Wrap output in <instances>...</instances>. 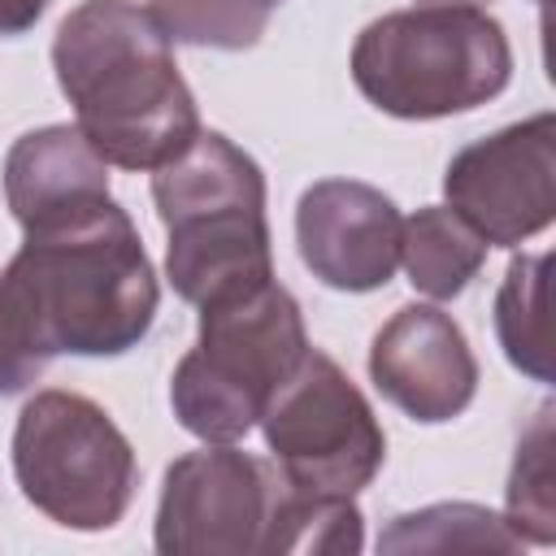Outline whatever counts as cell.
<instances>
[{
	"label": "cell",
	"mask_w": 556,
	"mask_h": 556,
	"mask_svg": "<svg viewBox=\"0 0 556 556\" xmlns=\"http://www.w3.org/2000/svg\"><path fill=\"white\" fill-rule=\"evenodd\" d=\"M504 526L521 543L547 547L556 539V491H552V404L521 430L513 473H508V508Z\"/></svg>",
	"instance_id": "cell-18"
},
{
	"label": "cell",
	"mask_w": 556,
	"mask_h": 556,
	"mask_svg": "<svg viewBox=\"0 0 556 556\" xmlns=\"http://www.w3.org/2000/svg\"><path fill=\"white\" fill-rule=\"evenodd\" d=\"M513 78L504 26L482 4H413L352 43V83L387 117L434 122L495 100Z\"/></svg>",
	"instance_id": "cell-4"
},
{
	"label": "cell",
	"mask_w": 556,
	"mask_h": 556,
	"mask_svg": "<svg viewBox=\"0 0 556 556\" xmlns=\"http://www.w3.org/2000/svg\"><path fill=\"white\" fill-rule=\"evenodd\" d=\"M369 378L404 417L439 426L473 404L478 356L452 313L439 304H404L369 343Z\"/></svg>",
	"instance_id": "cell-11"
},
{
	"label": "cell",
	"mask_w": 556,
	"mask_h": 556,
	"mask_svg": "<svg viewBox=\"0 0 556 556\" xmlns=\"http://www.w3.org/2000/svg\"><path fill=\"white\" fill-rule=\"evenodd\" d=\"M486 239L447 204H426L404 217L400 230V265L417 295L443 304L456 300L482 269Z\"/></svg>",
	"instance_id": "cell-13"
},
{
	"label": "cell",
	"mask_w": 556,
	"mask_h": 556,
	"mask_svg": "<svg viewBox=\"0 0 556 556\" xmlns=\"http://www.w3.org/2000/svg\"><path fill=\"white\" fill-rule=\"evenodd\" d=\"M13 478L48 521L113 530L139 486V460L117 421L78 391H35L13 426Z\"/></svg>",
	"instance_id": "cell-6"
},
{
	"label": "cell",
	"mask_w": 556,
	"mask_h": 556,
	"mask_svg": "<svg viewBox=\"0 0 556 556\" xmlns=\"http://www.w3.org/2000/svg\"><path fill=\"white\" fill-rule=\"evenodd\" d=\"M52 70L104 165L152 174L200 135L174 43L135 0L74 4L52 35Z\"/></svg>",
	"instance_id": "cell-2"
},
{
	"label": "cell",
	"mask_w": 556,
	"mask_h": 556,
	"mask_svg": "<svg viewBox=\"0 0 556 556\" xmlns=\"http://www.w3.org/2000/svg\"><path fill=\"white\" fill-rule=\"evenodd\" d=\"M256 426L282 482L304 495H356L387 460V434L374 404L321 348L300 356Z\"/></svg>",
	"instance_id": "cell-7"
},
{
	"label": "cell",
	"mask_w": 556,
	"mask_h": 556,
	"mask_svg": "<svg viewBox=\"0 0 556 556\" xmlns=\"http://www.w3.org/2000/svg\"><path fill=\"white\" fill-rule=\"evenodd\" d=\"M278 4L282 0H148V13L169 43L243 52L261 43Z\"/></svg>",
	"instance_id": "cell-17"
},
{
	"label": "cell",
	"mask_w": 556,
	"mask_h": 556,
	"mask_svg": "<svg viewBox=\"0 0 556 556\" xmlns=\"http://www.w3.org/2000/svg\"><path fill=\"white\" fill-rule=\"evenodd\" d=\"M365 547V517L352 495H304L282 482L265 556H352Z\"/></svg>",
	"instance_id": "cell-15"
},
{
	"label": "cell",
	"mask_w": 556,
	"mask_h": 556,
	"mask_svg": "<svg viewBox=\"0 0 556 556\" xmlns=\"http://www.w3.org/2000/svg\"><path fill=\"white\" fill-rule=\"evenodd\" d=\"M48 356H122L161 308V282L130 213L96 195L22 230L0 274Z\"/></svg>",
	"instance_id": "cell-1"
},
{
	"label": "cell",
	"mask_w": 556,
	"mask_h": 556,
	"mask_svg": "<svg viewBox=\"0 0 556 556\" xmlns=\"http://www.w3.org/2000/svg\"><path fill=\"white\" fill-rule=\"evenodd\" d=\"M152 204L165 226V274L187 304L208 308L274 278L265 174L222 130H200L152 169Z\"/></svg>",
	"instance_id": "cell-3"
},
{
	"label": "cell",
	"mask_w": 556,
	"mask_h": 556,
	"mask_svg": "<svg viewBox=\"0 0 556 556\" xmlns=\"http://www.w3.org/2000/svg\"><path fill=\"white\" fill-rule=\"evenodd\" d=\"M382 552H521L526 543L504 526L500 513L482 504H430L417 513L391 517V526L378 539Z\"/></svg>",
	"instance_id": "cell-16"
},
{
	"label": "cell",
	"mask_w": 556,
	"mask_h": 556,
	"mask_svg": "<svg viewBox=\"0 0 556 556\" xmlns=\"http://www.w3.org/2000/svg\"><path fill=\"white\" fill-rule=\"evenodd\" d=\"M404 217L391 195L356 178H321L295 204V248L304 269L330 291H378L400 269Z\"/></svg>",
	"instance_id": "cell-10"
},
{
	"label": "cell",
	"mask_w": 556,
	"mask_h": 556,
	"mask_svg": "<svg viewBox=\"0 0 556 556\" xmlns=\"http://www.w3.org/2000/svg\"><path fill=\"white\" fill-rule=\"evenodd\" d=\"M308 348L300 304L274 278L200 308L195 348L169 378L178 426L204 443H239Z\"/></svg>",
	"instance_id": "cell-5"
},
{
	"label": "cell",
	"mask_w": 556,
	"mask_h": 556,
	"mask_svg": "<svg viewBox=\"0 0 556 556\" xmlns=\"http://www.w3.org/2000/svg\"><path fill=\"white\" fill-rule=\"evenodd\" d=\"M417 4H486V0H417Z\"/></svg>",
	"instance_id": "cell-21"
},
{
	"label": "cell",
	"mask_w": 556,
	"mask_h": 556,
	"mask_svg": "<svg viewBox=\"0 0 556 556\" xmlns=\"http://www.w3.org/2000/svg\"><path fill=\"white\" fill-rule=\"evenodd\" d=\"M443 195L486 248L543 235L556 217V117L534 113L465 143L443 169Z\"/></svg>",
	"instance_id": "cell-9"
},
{
	"label": "cell",
	"mask_w": 556,
	"mask_h": 556,
	"mask_svg": "<svg viewBox=\"0 0 556 556\" xmlns=\"http://www.w3.org/2000/svg\"><path fill=\"white\" fill-rule=\"evenodd\" d=\"M48 352L39 348L13 287L0 278V395H17L26 391L43 369H48Z\"/></svg>",
	"instance_id": "cell-19"
},
{
	"label": "cell",
	"mask_w": 556,
	"mask_h": 556,
	"mask_svg": "<svg viewBox=\"0 0 556 556\" xmlns=\"http://www.w3.org/2000/svg\"><path fill=\"white\" fill-rule=\"evenodd\" d=\"M48 4H52V0H0V39L26 35V30L43 17Z\"/></svg>",
	"instance_id": "cell-20"
},
{
	"label": "cell",
	"mask_w": 556,
	"mask_h": 556,
	"mask_svg": "<svg viewBox=\"0 0 556 556\" xmlns=\"http://www.w3.org/2000/svg\"><path fill=\"white\" fill-rule=\"evenodd\" d=\"M96 195H109V165L78 126L26 130L4 156V200L22 230Z\"/></svg>",
	"instance_id": "cell-12"
},
{
	"label": "cell",
	"mask_w": 556,
	"mask_h": 556,
	"mask_svg": "<svg viewBox=\"0 0 556 556\" xmlns=\"http://www.w3.org/2000/svg\"><path fill=\"white\" fill-rule=\"evenodd\" d=\"M547 269L552 252L513 256L504 269V282L495 291V339L513 369H521L534 382H552V348H547Z\"/></svg>",
	"instance_id": "cell-14"
},
{
	"label": "cell",
	"mask_w": 556,
	"mask_h": 556,
	"mask_svg": "<svg viewBox=\"0 0 556 556\" xmlns=\"http://www.w3.org/2000/svg\"><path fill=\"white\" fill-rule=\"evenodd\" d=\"M282 473L235 443H204L165 469L152 543L161 556H265Z\"/></svg>",
	"instance_id": "cell-8"
}]
</instances>
